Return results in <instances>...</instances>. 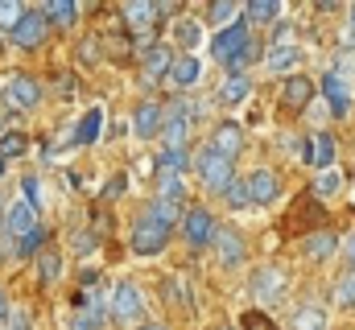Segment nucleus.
<instances>
[{
	"label": "nucleus",
	"mask_w": 355,
	"mask_h": 330,
	"mask_svg": "<svg viewBox=\"0 0 355 330\" xmlns=\"http://www.w3.org/2000/svg\"><path fill=\"white\" fill-rule=\"evenodd\" d=\"M37 272H42V281H54V277H58V256L46 252V256L37 260Z\"/></svg>",
	"instance_id": "nucleus-36"
},
{
	"label": "nucleus",
	"mask_w": 355,
	"mask_h": 330,
	"mask_svg": "<svg viewBox=\"0 0 355 330\" xmlns=\"http://www.w3.org/2000/svg\"><path fill=\"white\" fill-rule=\"evenodd\" d=\"M194 169H198V177H202L207 190H227V182H232V162L219 157L211 145H202V149L194 153Z\"/></svg>",
	"instance_id": "nucleus-1"
},
{
	"label": "nucleus",
	"mask_w": 355,
	"mask_h": 330,
	"mask_svg": "<svg viewBox=\"0 0 355 330\" xmlns=\"http://www.w3.org/2000/svg\"><path fill=\"white\" fill-rule=\"evenodd\" d=\"M21 12H25V8H21L17 0H0V29L8 33V29H12V25L21 21Z\"/></svg>",
	"instance_id": "nucleus-31"
},
{
	"label": "nucleus",
	"mask_w": 355,
	"mask_h": 330,
	"mask_svg": "<svg viewBox=\"0 0 355 330\" xmlns=\"http://www.w3.org/2000/svg\"><path fill=\"white\" fill-rule=\"evenodd\" d=\"M277 12H281L277 0H252V4H248V17H257V21H272Z\"/></svg>",
	"instance_id": "nucleus-32"
},
{
	"label": "nucleus",
	"mask_w": 355,
	"mask_h": 330,
	"mask_svg": "<svg viewBox=\"0 0 355 330\" xmlns=\"http://www.w3.org/2000/svg\"><path fill=\"white\" fill-rule=\"evenodd\" d=\"M223 194H227V202H232V207H248V202H252V198H248V182H227V190H223Z\"/></svg>",
	"instance_id": "nucleus-33"
},
{
	"label": "nucleus",
	"mask_w": 355,
	"mask_h": 330,
	"mask_svg": "<svg viewBox=\"0 0 355 330\" xmlns=\"http://www.w3.org/2000/svg\"><path fill=\"white\" fill-rule=\"evenodd\" d=\"M322 91H327V99H331V112H352V95H347V82L339 79V75H327L322 82Z\"/></svg>",
	"instance_id": "nucleus-16"
},
{
	"label": "nucleus",
	"mask_w": 355,
	"mask_h": 330,
	"mask_svg": "<svg viewBox=\"0 0 355 330\" xmlns=\"http://www.w3.org/2000/svg\"><path fill=\"white\" fill-rule=\"evenodd\" d=\"M335 302L339 306H355V268L347 277H339V285H335Z\"/></svg>",
	"instance_id": "nucleus-30"
},
{
	"label": "nucleus",
	"mask_w": 355,
	"mask_h": 330,
	"mask_svg": "<svg viewBox=\"0 0 355 330\" xmlns=\"http://www.w3.org/2000/svg\"><path fill=\"white\" fill-rule=\"evenodd\" d=\"M170 67H174V54L166 50V46H149L145 50V79H162V75H170Z\"/></svg>",
	"instance_id": "nucleus-14"
},
{
	"label": "nucleus",
	"mask_w": 355,
	"mask_h": 330,
	"mask_svg": "<svg viewBox=\"0 0 355 330\" xmlns=\"http://www.w3.org/2000/svg\"><path fill=\"white\" fill-rule=\"evenodd\" d=\"M198 71H202V67H198V58H190V54H186V58H178L174 67H170V79H174V82H194V79H198Z\"/></svg>",
	"instance_id": "nucleus-26"
},
{
	"label": "nucleus",
	"mask_w": 355,
	"mask_h": 330,
	"mask_svg": "<svg viewBox=\"0 0 355 330\" xmlns=\"http://www.w3.org/2000/svg\"><path fill=\"white\" fill-rule=\"evenodd\" d=\"M248 198H252V202H261V207L277 198V177H272L268 169H261V173H252V177H248Z\"/></svg>",
	"instance_id": "nucleus-15"
},
{
	"label": "nucleus",
	"mask_w": 355,
	"mask_h": 330,
	"mask_svg": "<svg viewBox=\"0 0 355 330\" xmlns=\"http://www.w3.org/2000/svg\"><path fill=\"white\" fill-rule=\"evenodd\" d=\"M21 149H25V137H21V132H4V137H0V162H4L8 153L17 157Z\"/></svg>",
	"instance_id": "nucleus-34"
},
{
	"label": "nucleus",
	"mask_w": 355,
	"mask_h": 330,
	"mask_svg": "<svg viewBox=\"0 0 355 330\" xmlns=\"http://www.w3.org/2000/svg\"><path fill=\"white\" fill-rule=\"evenodd\" d=\"M178 37H182V46H194L198 42V21H182L178 25Z\"/></svg>",
	"instance_id": "nucleus-38"
},
{
	"label": "nucleus",
	"mask_w": 355,
	"mask_h": 330,
	"mask_svg": "<svg viewBox=\"0 0 355 330\" xmlns=\"http://www.w3.org/2000/svg\"><path fill=\"white\" fill-rule=\"evenodd\" d=\"M37 99H42L37 79H29V75H12V79L4 82V103H8V107L29 112V107H37Z\"/></svg>",
	"instance_id": "nucleus-4"
},
{
	"label": "nucleus",
	"mask_w": 355,
	"mask_h": 330,
	"mask_svg": "<svg viewBox=\"0 0 355 330\" xmlns=\"http://www.w3.org/2000/svg\"><path fill=\"white\" fill-rule=\"evenodd\" d=\"M170 240V227L166 223H157V219H141L137 223V232H132V252H141V256H153V252H162Z\"/></svg>",
	"instance_id": "nucleus-5"
},
{
	"label": "nucleus",
	"mask_w": 355,
	"mask_h": 330,
	"mask_svg": "<svg viewBox=\"0 0 355 330\" xmlns=\"http://www.w3.org/2000/svg\"><path fill=\"white\" fill-rule=\"evenodd\" d=\"M0 173H4V162H0Z\"/></svg>",
	"instance_id": "nucleus-49"
},
{
	"label": "nucleus",
	"mask_w": 355,
	"mask_h": 330,
	"mask_svg": "<svg viewBox=\"0 0 355 330\" xmlns=\"http://www.w3.org/2000/svg\"><path fill=\"white\" fill-rule=\"evenodd\" d=\"M244 42H248V29H244V25H232V29H223V33L211 42V54H215L219 62H232V58L244 50Z\"/></svg>",
	"instance_id": "nucleus-9"
},
{
	"label": "nucleus",
	"mask_w": 355,
	"mask_h": 330,
	"mask_svg": "<svg viewBox=\"0 0 355 330\" xmlns=\"http://www.w3.org/2000/svg\"><path fill=\"white\" fill-rule=\"evenodd\" d=\"M297 58H302V50H297V46H281V50H268V71H289Z\"/></svg>",
	"instance_id": "nucleus-25"
},
{
	"label": "nucleus",
	"mask_w": 355,
	"mask_h": 330,
	"mask_svg": "<svg viewBox=\"0 0 355 330\" xmlns=\"http://www.w3.org/2000/svg\"><path fill=\"white\" fill-rule=\"evenodd\" d=\"M157 162H162V173H182L190 165V157H186V149H166Z\"/></svg>",
	"instance_id": "nucleus-28"
},
{
	"label": "nucleus",
	"mask_w": 355,
	"mask_h": 330,
	"mask_svg": "<svg viewBox=\"0 0 355 330\" xmlns=\"http://www.w3.org/2000/svg\"><path fill=\"white\" fill-rule=\"evenodd\" d=\"M347 260H352V268H355V236L347 240Z\"/></svg>",
	"instance_id": "nucleus-45"
},
{
	"label": "nucleus",
	"mask_w": 355,
	"mask_h": 330,
	"mask_svg": "<svg viewBox=\"0 0 355 330\" xmlns=\"http://www.w3.org/2000/svg\"><path fill=\"white\" fill-rule=\"evenodd\" d=\"M75 248H79V252H91V248H95V240H91V236H75Z\"/></svg>",
	"instance_id": "nucleus-43"
},
{
	"label": "nucleus",
	"mask_w": 355,
	"mask_h": 330,
	"mask_svg": "<svg viewBox=\"0 0 355 330\" xmlns=\"http://www.w3.org/2000/svg\"><path fill=\"white\" fill-rule=\"evenodd\" d=\"M162 137H166V149H182V145H186V116H182V112H174V116L166 120Z\"/></svg>",
	"instance_id": "nucleus-20"
},
{
	"label": "nucleus",
	"mask_w": 355,
	"mask_h": 330,
	"mask_svg": "<svg viewBox=\"0 0 355 330\" xmlns=\"http://www.w3.org/2000/svg\"><path fill=\"white\" fill-rule=\"evenodd\" d=\"M248 91H252V87H248L244 75H232V79L219 87V99H223V103H244V99H248Z\"/></svg>",
	"instance_id": "nucleus-21"
},
{
	"label": "nucleus",
	"mask_w": 355,
	"mask_h": 330,
	"mask_svg": "<svg viewBox=\"0 0 355 330\" xmlns=\"http://www.w3.org/2000/svg\"><path fill=\"white\" fill-rule=\"evenodd\" d=\"M232 12H240V4H232V0H219V4H211V17H215V21H227Z\"/></svg>",
	"instance_id": "nucleus-39"
},
{
	"label": "nucleus",
	"mask_w": 355,
	"mask_h": 330,
	"mask_svg": "<svg viewBox=\"0 0 355 330\" xmlns=\"http://www.w3.org/2000/svg\"><path fill=\"white\" fill-rule=\"evenodd\" d=\"M281 285H285V272L281 268H261L257 277H252V293L257 297H265V302H272V297H281Z\"/></svg>",
	"instance_id": "nucleus-11"
},
{
	"label": "nucleus",
	"mask_w": 355,
	"mask_h": 330,
	"mask_svg": "<svg viewBox=\"0 0 355 330\" xmlns=\"http://www.w3.org/2000/svg\"><path fill=\"white\" fill-rule=\"evenodd\" d=\"M25 202L37 211V202H42V194H37V177H25Z\"/></svg>",
	"instance_id": "nucleus-40"
},
{
	"label": "nucleus",
	"mask_w": 355,
	"mask_h": 330,
	"mask_svg": "<svg viewBox=\"0 0 355 330\" xmlns=\"http://www.w3.org/2000/svg\"><path fill=\"white\" fill-rule=\"evenodd\" d=\"M112 318H116L120 327L141 322V289H137V285H120V289L112 293Z\"/></svg>",
	"instance_id": "nucleus-6"
},
{
	"label": "nucleus",
	"mask_w": 355,
	"mask_h": 330,
	"mask_svg": "<svg viewBox=\"0 0 355 330\" xmlns=\"http://www.w3.org/2000/svg\"><path fill=\"white\" fill-rule=\"evenodd\" d=\"M12 330H29V314H12Z\"/></svg>",
	"instance_id": "nucleus-44"
},
{
	"label": "nucleus",
	"mask_w": 355,
	"mask_h": 330,
	"mask_svg": "<svg viewBox=\"0 0 355 330\" xmlns=\"http://www.w3.org/2000/svg\"><path fill=\"white\" fill-rule=\"evenodd\" d=\"M46 17L42 12H21V21L8 29V37H12V46H21V50H37L42 42H46Z\"/></svg>",
	"instance_id": "nucleus-2"
},
{
	"label": "nucleus",
	"mask_w": 355,
	"mask_h": 330,
	"mask_svg": "<svg viewBox=\"0 0 355 330\" xmlns=\"http://www.w3.org/2000/svg\"><path fill=\"white\" fill-rule=\"evenodd\" d=\"M310 157H314V165L318 169H327V165L335 162V141H331V132H318L314 141H310V149H306Z\"/></svg>",
	"instance_id": "nucleus-18"
},
{
	"label": "nucleus",
	"mask_w": 355,
	"mask_h": 330,
	"mask_svg": "<svg viewBox=\"0 0 355 330\" xmlns=\"http://www.w3.org/2000/svg\"><path fill=\"white\" fill-rule=\"evenodd\" d=\"M182 194H186V190H182V177H178V173H162V194H157V198L182 202Z\"/></svg>",
	"instance_id": "nucleus-29"
},
{
	"label": "nucleus",
	"mask_w": 355,
	"mask_h": 330,
	"mask_svg": "<svg viewBox=\"0 0 355 330\" xmlns=\"http://www.w3.org/2000/svg\"><path fill=\"white\" fill-rule=\"evenodd\" d=\"M310 95H314V87L306 75H293V79L285 82V95H281V103L289 107V112H302L306 103H310Z\"/></svg>",
	"instance_id": "nucleus-12"
},
{
	"label": "nucleus",
	"mask_w": 355,
	"mask_h": 330,
	"mask_svg": "<svg viewBox=\"0 0 355 330\" xmlns=\"http://www.w3.org/2000/svg\"><path fill=\"white\" fill-rule=\"evenodd\" d=\"M293 330H327V318H322V310H297V318H293Z\"/></svg>",
	"instance_id": "nucleus-27"
},
{
	"label": "nucleus",
	"mask_w": 355,
	"mask_h": 330,
	"mask_svg": "<svg viewBox=\"0 0 355 330\" xmlns=\"http://www.w3.org/2000/svg\"><path fill=\"white\" fill-rule=\"evenodd\" d=\"M99 124H103V112L91 107L87 116H83V124H79V132H75V145H91V141L99 137Z\"/></svg>",
	"instance_id": "nucleus-22"
},
{
	"label": "nucleus",
	"mask_w": 355,
	"mask_h": 330,
	"mask_svg": "<svg viewBox=\"0 0 355 330\" xmlns=\"http://www.w3.org/2000/svg\"><path fill=\"white\" fill-rule=\"evenodd\" d=\"M207 145H211V149H215L219 157H227V162H232V157H236V153L244 149V128L227 120V124H219V128H215V137H211Z\"/></svg>",
	"instance_id": "nucleus-8"
},
{
	"label": "nucleus",
	"mask_w": 355,
	"mask_h": 330,
	"mask_svg": "<svg viewBox=\"0 0 355 330\" xmlns=\"http://www.w3.org/2000/svg\"><path fill=\"white\" fill-rule=\"evenodd\" d=\"M8 314V302H4V289H0V318Z\"/></svg>",
	"instance_id": "nucleus-46"
},
{
	"label": "nucleus",
	"mask_w": 355,
	"mask_h": 330,
	"mask_svg": "<svg viewBox=\"0 0 355 330\" xmlns=\"http://www.w3.org/2000/svg\"><path fill=\"white\" fill-rule=\"evenodd\" d=\"M162 132V107L157 103H141L137 107V137H157Z\"/></svg>",
	"instance_id": "nucleus-17"
},
{
	"label": "nucleus",
	"mask_w": 355,
	"mask_h": 330,
	"mask_svg": "<svg viewBox=\"0 0 355 330\" xmlns=\"http://www.w3.org/2000/svg\"><path fill=\"white\" fill-rule=\"evenodd\" d=\"M75 330H99V318L87 314V310H79V318H75Z\"/></svg>",
	"instance_id": "nucleus-41"
},
{
	"label": "nucleus",
	"mask_w": 355,
	"mask_h": 330,
	"mask_svg": "<svg viewBox=\"0 0 355 330\" xmlns=\"http://www.w3.org/2000/svg\"><path fill=\"white\" fill-rule=\"evenodd\" d=\"M335 252V236L331 232H314V236H306V256L310 260H327Z\"/></svg>",
	"instance_id": "nucleus-19"
},
{
	"label": "nucleus",
	"mask_w": 355,
	"mask_h": 330,
	"mask_svg": "<svg viewBox=\"0 0 355 330\" xmlns=\"http://www.w3.org/2000/svg\"><path fill=\"white\" fill-rule=\"evenodd\" d=\"M124 17H128V33L137 37V42H153V4L149 0H132V4H124Z\"/></svg>",
	"instance_id": "nucleus-7"
},
{
	"label": "nucleus",
	"mask_w": 355,
	"mask_h": 330,
	"mask_svg": "<svg viewBox=\"0 0 355 330\" xmlns=\"http://www.w3.org/2000/svg\"><path fill=\"white\" fill-rule=\"evenodd\" d=\"M178 215H182V202H166V198H157V202L149 207V219H157V223H166V227H174Z\"/></svg>",
	"instance_id": "nucleus-24"
},
{
	"label": "nucleus",
	"mask_w": 355,
	"mask_h": 330,
	"mask_svg": "<svg viewBox=\"0 0 355 330\" xmlns=\"http://www.w3.org/2000/svg\"><path fill=\"white\" fill-rule=\"evenodd\" d=\"M215 244H219V260L223 264H240L244 260V236L236 227H219L215 232Z\"/></svg>",
	"instance_id": "nucleus-10"
},
{
	"label": "nucleus",
	"mask_w": 355,
	"mask_h": 330,
	"mask_svg": "<svg viewBox=\"0 0 355 330\" xmlns=\"http://www.w3.org/2000/svg\"><path fill=\"white\" fill-rule=\"evenodd\" d=\"M244 330H277V327H272V318H265L261 310H252V314H244Z\"/></svg>",
	"instance_id": "nucleus-37"
},
{
	"label": "nucleus",
	"mask_w": 355,
	"mask_h": 330,
	"mask_svg": "<svg viewBox=\"0 0 355 330\" xmlns=\"http://www.w3.org/2000/svg\"><path fill=\"white\" fill-rule=\"evenodd\" d=\"M145 330H162V327H145Z\"/></svg>",
	"instance_id": "nucleus-48"
},
{
	"label": "nucleus",
	"mask_w": 355,
	"mask_h": 330,
	"mask_svg": "<svg viewBox=\"0 0 355 330\" xmlns=\"http://www.w3.org/2000/svg\"><path fill=\"white\" fill-rule=\"evenodd\" d=\"M42 240H46V227L37 223V227H33V232H29V236L21 240V248H17V252H21V256H33V252L42 248Z\"/></svg>",
	"instance_id": "nucleus-35"
},
{
	"label": "nucleus",
	"mask_w": 355,
	"mask_h": 330,
	"mask_svg": "<svg viewBox=\"0 0 355 330\" xmlns=\"http://www.w3.org/2000/svg\"><path fill=\"white\" fill-rule=\"evenodd\" d=\"M182 232H186V240L194 248H207L215 240V232H219V223L211 219V211H202V207H190L186 215H182Z\"/></svg>",
	"instance_id": "nucleus-3"
},
{
	"label": "nucleus",
	"mask_w": 355,
	"mask_h": 330,
	"mask_svg": "<svg viewBox=\"0 0 355 330\" xmlns=\"http://www.w3.org/2000/svg\"><path fill=\"white\" fill-rule=\"evenodd\" d=\"M352 29H355V8H352Z\"/></svg>",
	"instance_id": "nucleus-47"
},
{
	"label": "nucleus",
	"mask_w": 355,
	"mask_h": 330,
	"mask_svg": "<svg viewBox=\"0 0 355 330\" xmlns=\"http://www.w3.org/2000/svg\"><path fill=\"white\" fill-rule=\"evenodd\" d=\"M33 227H37V211L29 202H12L8 207V232L12 236H29Z\"/></svg>",
	"instance_id": "nucleus-13"
},
{
	"label": "nucleus",
	"mask_w": 355,
	"mask_h": 330,
	"mask_svg": "<svg viewBox=\"0 0 355 330\" xmlns=\"http://www.w3.org/2000/svg\"><path fill=\"white\" fill-rule=\"evenodd\" d=\"M42 17H46V25H50V21L71 25V21H75V4H71V0H50V4L42 8Z\"/></svg>",
	"instance_id": "nucleus-23"
},
{
	"label": "nucleus",
	"mask_w": 355,
	"mask_h": 330,
	"mask_svg": "<svg viewBox=\"0 0 355 330\" xmlns=\"http://www.w3.org/2000/svg\"><path fill=\"white\" fill-rule=\"evenodd\" d=\"M335 190H339V177H335V173H322V182H318L314 194H335Z\"/></svg>",
	"instance_id": "nucleus-42"
}]
</instances>
